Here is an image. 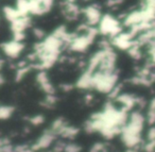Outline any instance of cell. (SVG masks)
<instances>
[{"label":"cell","mask_w":155,"mask_h":152,"mask_svg":"<svg viewBox=\"0 0 155 152\" xmlns=\"http://www.w3.org/2000/svg\"><path fill=\"white\" fill-rule=\"evenodd\" d=\"M66 124H67V122L65 121L64 118L60 117V118H56L55 120L52 121L51 126H50V129H51V130L58 136V133L61 132V130H62Z\"/></svg>","instance_id":"cell-17"},{"label":"cell","mask_w":155,"mask_h":152,"mask_svg":"<svg viewBox=\"0 0 155 152\" xmlns=\"http://www.w3.org/2000/svg\"><path fill=\"white\" fill-rule=\"evenodd\" d=\"M33 33H34V35L37 37V39H43L44 37V31L41 30V29L35 28L34 30H33Z\"/></svg>","instance_id":"cell-27"},{"label":"cell","mask_w":155,"mask_h":152,"mask_svg":"<svg viewBox=\"0 0 155 152\" xmlns=\"http://www.w3.org/2000/svg\"><path fill=\"white\" fill-rule=\"evenodd\" d=\"M79 133H80V130H79V129L67 123L66 126L61 130V132L58 133V136H61L64 139H70L71 140V139L75 138Z\"/></svg>","instance_id":"cell-12"},{"label":"cell","mask_w":155,"mask_h":152,"mask_svg":"<svg viewBox=\"0 0 155 152\" xmlns=\"http://www.w3.org/2000/svg\"><path fill=\"white\" fill-rule=\"evenodd\" d=\"M148 46H149L148 54H149V61H150V64L155 65V46L154 45H148Z\"/></svg>","instance_id":"cell-24"},{"label":"cell","mask_w":155,"mask_h":152,"mask_svg":"<svg viewBox=\"0 0 155 152\" xmlns=\"http://www.w3.org/2000/svg\"><path fill=\"white\" fill-rule=\"evenodd\" d=\"M62 88L64 92H69V90H72V86L69 85V84H64V85H62Z\"/></svg>","instance_id":"cell-28"},{"label":"cell","mask_w":155,"mask_h":152,"mask_svg":"<svg viewBox=\"0 0 155 152\" xmlns=\"http://www.w3.org/2000/svg\"><path fill=\"white\" fill-rule=\"evenodd\" d=\"M15 107L12 105L0 104V120H7L13 116Z\"/></svg>","instance_id":"cell-15"},{"label":"cell","mask_w":155,"mask_h":152,"mask_svg":"<svg viewBox=\"0 0 155 152\" xmlns=\"http://www.w3.org/2000/svg\"><path fill=\"white\" fill-rule=\"evenodd\" d=\"M119 75L115 71H96L93 73L91 88L101 94H108L118 85Z\"/></svg>","instance_id":"cell-2"},{"label":"cell","mask_w":155,"mask_h":152,"mask_svg":"<svg viewBox=\"0 0 155 152\" xmlns=\"http://www.w3.org/2000/svg\"><path fill=\"white\" fill-rule=\"evenodd\" d=\"M93 86V73L88 70H84V73L80 76L75 83V87L80 90H91Z\"/></svg>","instance_id":"cell-11"},{"label":"cell","mask_w":155,"mask_h":152,"mask_svg":"<svg viewBox=\"0 0 155 152\" xmlns=\"http://www.w3.org/2000/svg\"><path fill=\"white\" fill-rule=\"evenodd\" d=\"M125 152H138V151L136 149H127Z\"/></svg>","instance_id":"cell-31"},{"label":"cell","mask_w":155,"mask_h":152,"mask_svg":"<svg viewBox=\"0 0 155 152\" xmlns=\"http://www.w3.org/2000/svg\"><path fill=\"white\" fill-rule=\"evenodd\" d=\"M31 70V66L28 65H24V66H18L15 73V81L20 82L29 73V71Z\"/></svg>","instance_id":"cell-18"},{"label":"cell","mask_w":155,"mask_h":152,"mask_svg":"<svg viewBox=\"0 0 155 152\" xmlns=\"http://www.w3.org/2000/svg\"><path fill=\"white\" fill-rule=\"evenodd\" d=\"M83 15H84V18L86 20V25H88L91 27H95L97 25H99L102 16H103L100 8L96 5L85 8L83 10Z\"/></svg>","instance_id":"cell-8"},{"label":"cell","mask_w":155,"mask_h":152,"mask_svg":"<svg viewBox=\"0 0 155 152\" xmlns=\"http://www.w3.org/2000/svg\"><path fill=\"white\" fill-rule=\"evenodd\" d=\"M64 152H81V147L74 143H69L65 145Z\"/></svg>","instance_id":"cell-21"},{"label":"cell","mask_w":155,"mask_h":152,"mask_svg":"<svg viewBox=\"0 0 155 152\" xmlns=\"http://www.w3.org/2000/svg\"><path fill=\"white\" fill-rule=\"evenodd\" d=\"M135 39V36L130 31L129 32H121L115 37H113L112 45L120 50L127 51L135 43V39Z\"/></svg>","instance_id":"cell-5"},{"label":"cell","mask_w":155,"mask_h":152,"mask_svg":"<svg viewBox=\"0 0 155 152\" xmlns=\"http://www.w3.org/2000/svg\"><path fill=\"white\" fill-rule=\"evenodd\" d=\"M45 121V117L43 115H34L30 118V123L33 124V126H41V124L44 123Z\"/></svg>","instance_id":"cell-22"},{"label":"cell","mask_w":155,"mask_h":152,"mask_svg":"<svg viewBox=\"0 0 155 152\" xmlns=\"http://www.w3.org/2000/svg\"><path fill=\"white\" fill-rule=\"evenodd\" d=\"M56 103V97L55 95H47L45 100L43 101V105L46 107H52Z\"/></svg>","instance_id":"cell-20"},{"label":"cell","mask_w":155,"mask_h":152,"mask_svg":"<svg viewBox=\"0 0 155 152\" xmlns=\"http://www.w3.org/2000/svg\"><path fill=\"white\" fill-rule=\"evenodd\" d=\"M3 53L11 59H16L21 54V52L25 49V45L22 42H17L15 39H12L11 42H7L1 45Z\"/></svg>","instance_id":"cell-7"},{"label":"cell","mask_w":155,"mask_h":152,"mask_svg":"<svg viewBox=\"0 0 155 152\" xmlns=\"http://www.w3.org/2000/svg\"><path fill=\"white\" fill-rule=\"evenodd\" d=\"M146 119H147V122H148L149 124H151V126L155 124V98H153L152 100L149 102Z\"/></svg>","instance_id":"cell-14"},{"label":"cell","mask_w":155,"mask_h":152,"mask_svg":"<svg viewBox=\"0 0 155 152\" xmlns=\"http://www.w3.org/2000/svg\"><path fill=\"white\" fill-rule=\"evenodd\" d=\"M144 8H150V9H154L155 10V0H142Z\"/></svg>","instance_id":"cell-26"},{"label":"cell","mask_w":155,"mask_h":152,"mask_svg":"<svg viewBox=\"0 0 155 152\" xmlns=\"http://www.w3.org/2000/svg\"><path fill=\"white\" fill-rule=\"evenodd\" d=\"M140 47H141V46H139L135 42L134 45L132 46L129 50H127V53L130 54V56H131L132 59H134V60H140V59H141L142 53H141V49H140Z\"/></svg>","instance_id":"cell-19"},{"label":"cell","mask_w":155,"mask_h":152,"mask_svg":"<svg viewBox=\"0 0 155 152\" xmlns=\"http://www.w3.org/2000/svg\"><path fill=\"white\" fill-rule=\"evenodd\" d=\"M36 83L46 95L55 94V88H54L53 84L51 83L49 77H48L47 73L45 70H41L36 75Z\"/></svg>","instance_id":"cell-9"},{"label":"cell","mask_w":155,"mask_h":152,"mask_svg":"<svg viewBox=\"0 0 155 152\" xmlns=\"http://www.w3.org/2000/svg\"><path fill=\"white\" fill-rule=\"evenodd\" d=\"M3 66H5V61L0 59V71H1V69L3 68Z\"/></svg>","instance_id":"cell-30"},{"label":"cell","mask_w":155,"mask_h":152,"mask_svg":"<svg viewBox=\"0 0 155 152\" xmlns=\"http://www.w3.org/2000/svg\"><path fill=\"white\" fill-rule=\"evenodd\" d=\"M104 152H106V151H104Z\"/></svg>","instance_id":"cell-32"},{"label":"cell","mask_w":155,"mask_h":152,"mask_svg":"<svg viewBox=\"0 0 155 152\" xmlns=\"http://www.w3.org/2000/svg\"><path fill=\"white\" fill-rule=\"evenodd\" d=\"M30 26H31V18L29 17V15H24V16H20L19 18H17L15 22H11V30L13 33L25 32Z\"/></svg>","instance_id":"cell-10"},{"label":"cell","mask_w":155,"mask_h":152,"mask_svg":"<svg viewBox=\"0 0 155 152\" xmlns=\"http://www.w3.org/2000/svg\"><path fill=\"white\" fill-rule=\"evenodd\" d=\"M5 77H3V76L1 75V73H0V87H1V86H2L3 84H5Z\"/></svg>","instance_id":"cell-29"},{"label":"cell","mask_w":155,"mask_h":152,"mask_svg":"<svg viewBox=\"0 0 155 152\" xmlns=\"http://www.w3.org/2000/svg\"><path fill=\"white\" fill-rule=\"evenodd\" d=\"M105 151V147L102 143H96L91 146L89 149V152H104Z\"/></svg>","instance_id":"cell-25"},{"label":"cell","mask_w":155,"mask_h":152,"mask_svg":"<svg viewBox=\"0 0 155 152\" xmlns=\"http://www.w3.org/2000/svg\"><path fill=\"white\" fill-rule=\"evenodd\" d=\"M98 30L101 34L115 37L119 33L122 32V27L117 18H115L110 14H106V15L102 16L101 20L98 25Z\"/></svg>","instance_id":"cell-3"},{"label":"cell","mask_w":155,"mask_h":152,"mask_svg":"<svg viewBox=\"0 0 155 152\" xmlns=\"http://www.w3.org/2000/svg\"><path fill=\"white\" fill-rule=\"evenodd\" d=\"M15 8L22 16L30 14V3H29V0H16Z\"/></svg>","instance_id":"cell-16"},{"label":"cell","mask_w":155,"mask_h":152,"mask_svg":"<svg viewBox=\"0 0 155 152\" xmlns=\"http://www.w3.org/2000/svg\"><path fill=\"white\" fill-rule=\"evenodd\" d=\"M15 152H35L32 148V145H17L15 146Z\"/></svg>","instance_id":"cell-23"},{"label":"cell","mask_w":155,"mask_h":152,"mask_svg":"<svg viewBox=\"0 0 155 152\" xmlns=\"http://www.w3.org/2000/svg\"><path fill=\"white\" fill-rule=\"evenodd\" d=\"M147 122L146 116L140 111H133L120 133L121 141L127 149H136L142 143V132Z\"/></svg>","instance_id":"cell-1"},{"label":"cell","mask_w":155,"mask_h":152,"mask_svg":"<svg viewBox=\"0 0 155 152\" xmlns=\"http://www.w3.org/2000/svg\"><path fill=\"white\" fill-rule=\"evenodd\" d=\"M56 136H58V135L49 128L48 130H46L45 132L36 139V140H35V143L32 145L33 150H34L35 152L48 150L52 145H53Z\"/></svg>","instance_id":"cell-4"},{"label":"cell","mask_w":155,"mask_h":152,"mask_svg":"<svg viewBox=\"0 0 155 152\" xmlns=\"http://www.w3.org/2000/svg\"><path fill=\"white\" fill-rule=\"evenodd\" d=\"M116 101L120 104V107H122L123 110L130 112L131 110H133L136 105L141 104L142 99L138 98V97L134 96L132 94H127V93H120L118 96L116 97Z\"/></svg>","instance_id":"cell-6"},{"label":"cell","mask_w":155,"mask_h":152,"mask_svg":"<svg viewBox=\"0 0 155 152\" xmlns=\"http://www.w3.org/2000/svg\"><path fill=\"white\" fill-rule=\"evenodd\" d=\"M3 16H5V19L9 20L10 22H15L17 18H19L20 16H22V15L17 11V9H16V8L5 7V8H3Z\"/></svg>","instance_id":"cell-13"}]
</instances>
